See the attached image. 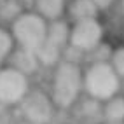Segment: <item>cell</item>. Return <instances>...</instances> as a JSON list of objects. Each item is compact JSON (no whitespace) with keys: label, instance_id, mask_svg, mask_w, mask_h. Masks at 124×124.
Returning a JSON list of instances; mask_svg holds the SVG:
<instances>
[{"label":"cell","instance_id":"1","mask_svg":"<svg viewBox=\"0 0 124 124\" xmlns=\"http://www.w3.org/2000/svg\"><path fill=\"white\" fill-rule=\"evenodd\" d=\"M82 72L73 61H63L56 65L51 100L56 108H72L79 101L82 93Z\"/></svg>","mask_w":124,"mask_h":124},{"label":"cell","instance_id":"2","mask_svg":"<svg viewBox=\"0 0 124 124\" xmlns=\"http://www.w3.org/2000/svg\"><path fill=\"white\" fill-rule=\"evenodd\" d=\"M82 89L89 98L96 101H105L119 94L121 79L112 70L108 61H96L91 63L82 73Z\"/></svg>","mask_w":124,"mask_h":124},{"label":"cell","instance_id":"3","mask_svg":"<svg viewBox=\"0 0 124 124\" xmlns=\"http://www.w3.org/2000/svg\"><path fill=\"white\" fill-rule=\"evenodd\" d=\"M47 23L35 12L19 14L12 21V40L18 42L21 49L35 51V49L46 40Z\"/></svg>","mask_w":124,"mask_h":124},{"label":"cell","instance_id":"4","mask_svg":"<svg viewBox=\"0 0 124 124\" xmlns=\"http://www.w3.org/2000/svg\"><path fill=\"white\" fill-rule=\"evenodd\" d=\"M23 117L30 124H49L56 114V107L51 96L44 91L30 89L26 96L19 101Z\"/></svg>","mask_w":124,"mask_h":124},{"label":"cell","instance_id":"5","mask_svg":"<svg viewBox=\"0 0 124 124\" xmlns=\"http://www.w3.org/2000/svg\"><path fill=\"white\" fill-rule=\"evenodd\" d=\"M30 91L28 77L12 67L0 70V103L2 105H19Z\"/></svg>","mask_w":124,"mask_h":124},{"label":"cell","instance_id":"6","mask_svg":"<svg viewBox=\"0 0 124 124\" xmlns=\"http://www.w3.org/2000/svg\"><path fill=\"white\" fill-rule=\"evenodd\" d=\"M103 28L98 19H82L75 21L73 28H70L68 44L77 51H93L101 44Z\"/></svg>","mask_w":124,"mask_h":124},{"label":"cell","instance_id":"7","mask_svg":"<svg viewBox=\"0 0 124 124\" xmlns=\"http://www.w3.org/2000/svg\"><path fill=\"white\" fill-rule=\"evenodd\" d=\"M101 121L103 122H124V96L115 94L101 101Z\"/></svg>","mask_w":124,"mask_h":124},{"label":"cell","instance_id":"8","mask_svg":"<svg viewBox=\"0 0 124 124\" xmlns=\"http://www.w3.org/2000/svg\"><path fill=\"white\" fill-rule=\"evenodd\" d=\"M12 54V65L11 67L16 68L18 72L24 73V75H31L37 68H39V61L35 58V53L33 51H28V49H18V51L11 53Z\"/></svg>","mask_w":124,"mask_h":124},{"label":"cell","instance_id":"9","mask_svg":"<svg viewBox=\"0 0 124 124\" xmlns=\"http://www.w3.org/2000/svg\"><path fill=\"white\" fill-rule=\"evenodd\" d=\"M61 51H63L61 47H58L56 44H53L51 40L46 39L33 53H35L39 65H42V67H56L61 60Z\"/></svg>","mask_w":124,"mask_h":124},{"label":"cell","instance_id":"10","mask_svg":"<svg viewBox=\"0 0 124 124\" xmlns=\"http://www.w3.org/2000/svg\"><path fill=\"white\" fill-rule=\"evenodd\" d=\"M46 39L51 40L53 44H56L58 47H65L68 44V39H70V28L65 21H51V24H47V33Z\"/></svg>","mask_w":124,"mask_h":124},{"label":"cell","instance_id":"11","mask_svg":"<svg viewBox=\"0 0 124 124\" xmlns=\"http://www.w3.org/2000/svg\"><path fill=\"white\" fill-rule=\"evenodd\" d=\"M70 14L75 21L82 19H96L98 5L93 0H73L70 5Z\"/></svg>","mask_w":124,"mask_h":124},{"label":"cell","instance_id":"12","mask_svg":"<svg viewBox=\"0 0 124 124\" xmlns=\"http://www.w3.org/2000/svg\"><path fill=\"white\" fill-rule=\"evenodd\" d=\"M37 11L40 18L56 21L65 11V0H37Z\"/></svg>","mask_w":124,"mask_h":124},{"label":"cell","instance_id":"13","mask_svg":"<svg viewBox=\"0 0 124 124\" xmlns=\"http://www.w3.org/2000/svg\"><path fill=\"white\" fill-rule=\"evenodd\" d=\"M79 115L82 119H87V121H93L96 115L101 119V101H96V100H93V98H89V96L86 98V100H80V103H79Z\"/></svg>","mask_w":124,"mask_h":124},{"label":"cell","instance_id":"14","mask_svg":"<svg viewBox=\"0 0 124 124\" xmlns=\"http://www.w3.org/2000/svg\"><path fill=\"white\" fill-rule=\"evenodd\" d=\"M12 49H14V40H12V35H11L7 30L0 28V63H2L7 56H11Z\"/></svg>","mask_w":124,"mask_h":124},{"label":"cell","instance_id":"15","mask_svg":"<svg viewBox=\"0 0 124 124\" xmlns=\"http://www.w3.org/2000/svg\"><path fill=\"white\" fill-rule=\"evenodd\" d=\"M108 65L112 67V70L117 73L119 79H124V47H119L110 54V61Z\"/></svg>","mask_w":124,"mask_h":124},{"label":"cell","instance_id":"16","mask_svg":"<svg viewBox=\"0 0 124 124\" xmlns=\"http://www.w3.org/2000/svg\"><path fill=\"white\" fill-rule=\"evenodd\" d=\"M19 7L16 5L14 2H2V16L4 18H11V19H16L19 16Z\"/></svg>","mask_w":124,"mask_h":124},{"label":"cell","instance_id":"17","mask_svg":"<svg viewBox=\"0 0 124 124\" xmlns=\"http://www.w3.org/2000/svg\"><path fill=\"white\" fill-rule=\"evenodd\" d=\"M93 2L98 5V9H101V7H107V5H110L114 0H93Z\"/></svg>","mask_w":124,"mask_h":124},{"label":"cell","instance_id":"18","mask_svg":"<svg viewBox=\"0 0 124 124\" xmlns=\"http://www.w3.org/2000/svg\"><path fill=\"white\" fill-rule=\"evenodd\" d=\"M100 124H124V122H103V121H101Z\"/></svg>","mask_w":124,"mask_h":124},{"label":"cell","instance_id":"19","mask_svg":"<svg viewBox=\"0 0 124 124\" xmlns=\"http://www.w3.org/2000/svg\"><path fill=\"white\" fill-rule=\"evenodd\" d=\"M122 9H124V0H122Z\"/></svg>","mask_w":124,"mask_h":124},{"label":"cell","instance_id":"20","mask_svg":"<svg viewBox=\"0 0 124 124\" xmlns=\"http://www.w3.org/2000/svg\"><path fill=\"white\" fill-rule=\"evenodd\" d=\"M2 2H5V0H0V4H2Z\"/></svg>","mask_w":124,"mask_h":124}]
</instances>
